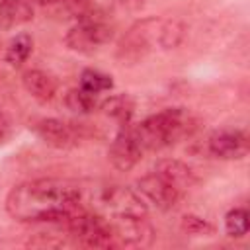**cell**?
I'll return each instance as SVG.
<instances>
[{
	"mask_svg": "<svg viewBox=\"0 0 250 250\" xmlns=\"http://www.w3.org/2000/svg\"><path fill=\"white\" fill-rule=\"evenodd\" d=\"M31 127H33L35 135L45 145H49L53 148H72L82 139L78 127H74V125H70L62 119H55V117L37 119Z\"/></svg>",
	"mask_w": 250,
	"mask_h": 250,
	"instance_id": "obj_8",
	"label": "cell"
},
{
	"mask_svg": "<svg viewBox=\"0 0 250 250\" xmlns=\"http://www.w3.org/2000/svg\"><path fill=\"white\" fill-rule=\"evenodd\" d=\"M76 23L66 31L64 43L70 51L80 55H92L94 51L107 45L113 37V27L104 14L88 0L74 10Z\"/></svg>",
	"mask_w": 250,
	"mask_h": 250,
	"instance_id": "obj_4",
	"label": "cell"
},
{
	"mask_svg": "<svg viewBox=\"0 0 250 250\" xmlns=\"http://www.w3.org/2000/svg\"><path fill=\"white\" fill-rule=\"evenodd\" d=\"M86 207L105 217H146V201L127 186L105 184L86 189Z\"/></svg>",
	"mask_w": 250,
	"mask_h": 250,
	"instance_id": "obj_5",
	"label": "cell"
},
{
	"mask_svg": "<svg viewBox=\"0 0 250 250\" xmlns=\"http://www.w3.org/2000/svg\"><path fill=\"white\" fill-rule=\"evenodd\" d=\"M207 148L217 158L240 160L248 154V133L244 129H219L209 137Z\"/></svg>",
	"mask_w": 250,
	"mask_h": 250,
	"instance_id": "obj_9",
	"label": "cell"
},
{
	"mask_svg": "<svg viewBox=\"0 0 250 250\" xmlns=\"http://www.w3.org/2000/svg\"><path fill=\"white\" fill-rule=\"evenodd\" d=\"M184 23L178 20L164 18H145L135 21L117 45V59L125 64L143 61L154 51H168L182 43Z\"/></svg>",
	"mask_w": 250,
	"mask_h": 250,
	"instance_id": "obj_2",
	"label": "cell"
},
{
	"mask_svg": "<svg viewBox=\"0 0 250 250\" xmlns=\"http://www.w3.org/2000/svg\"><path fill=\"white\" fill-rule=\"evenodd\" d=\"M195 129L197 119L186 107H166L133 125V131L145 152L172 146L178 141L189 137Z\"/></svg>",
	"mask_w": 250,
	"mask_h": 250,
	"instance_id": "obj_3",
	"label": "cell"
},
{
	"mask_svg": "<svg viewBox=\"0 0 250 250\" xmlns=\"http://www.w3.org/2000/svg\"><path fill=\"white\" fill-rule=\"evenodd\" d=\"M143 154H145V148L141 146V143H139V139H137L131 123L129 125H123L117 131L115 139L111 141V145L107 148L109 162L117 170H121V172L131 170L143 158Z\"/></svg>",
	"mask_w": 250,
	"mask_h": 250,
	"instance_id": "obj_7",
	"label": "cell"
},
{
	"mask_svg": "<svg viewBox=\"0 0 250 250\" xmlns=\"http://www.w3.org/2000/svg\"><path fill=\"white\" fill-rule=\"evenodd\" d=\"M115 4L119 6V8H123V10H139L143 4H145V0H115Z\"/></svg>",
	"mask_w": 250,
	"mask_h": 250,
	"instance_id": "obj_18",
	"label": "cell"
},
{
	"mask_svg": "<svg viewBox=\"0 0 250 250\" xmlns=\"http://www.w3.org/2000/svg\"><path fill=\"white\" fill-rule=\"evenodd\" d=\"M137 186H139L137 191L143 195V199L162 211L174 209L184 199V195L188 191L184 186H180L178 182H174L172 178H168L166 174H162L158 170L145 174L137 182Z\"/></svg>",
	"mask_w": 250,
	"mask_h": 250,
	"instance_id": "obj_6",
	"label": "cell"
},
{
	"mask_svg": "<svg viewBox=\"0 0 250 250\" xmlns=\"http://www.w3.org/2000/svg\"><path fill=\"white\" fill-rule=\"evenodd\" d=\"M21 84H23L25 92L31 94V96H33L35 100H39V102H51V100L55 98L57 90H59L57 80H55L49 72L37 70V68L25 70L23 76H21Z\"/></svg>",
	"mask_w": 250,
	"mask_h": 250,
	"instance_id": "obj_10",
	"label": "cell"
},
{
	"mask_svg": "<svg viewBox=\"0 0 250 250\" xmlns=\"http://www.w3.org/2000/svg\"><path fill=\"white\" fill-rule=\"evenodd\" d=\"M100 109L107 117H111L113 121H117L119 127H123V125H129L131 119H133L135 100L129 94H117V96H111V98L100 102Z\"/></svg>",
	"mask_w": 250,
	"mask_h": 250,
	"instance_id": "obj_12",
	"label": "cell"
},
{
	"mask_svg": "<svg viewBox=\"0 0 250 250\" xmlns=\"http://www.w3.org/2000/svg\"><path fill=\"white\" fill-rule=\"evenodd\" d=\"M86 207V188L72 180L37 178L18 184L6 197V211L23 223H64Z\"/></svg>",
	"mask_w": 250,
	"mask_h": 250,
	"instance_id": "obj_1",
	"label": "cell"
},
{
	"mask_svg": "<svg viewBox=\"0 0 250 250\" xmlns=\"http://www.w3.org/2000/svg\"><path fill=\"white\" fill-rule=\"evenodd\" d=\"M182 229L188 234H213V225H209L207 221L195 217V215H186L182 219Z\"/></svg>",
	"mask_w": 250,
	"mask_h": 250,
	"instance_id": "obj_17",
	"label": "cell"
},
{
	"mask_svg": "<svg viewBox=\"0 0 250 250\" xmlns=\"http://www.w3.org/2000/svg\"><path fill=\"white\" fill-rule=\"evenodd\" d=\"M64 104L68 109L76 111V113H92L100 102H98V96L96 94H90L86 90H82L80 86L78 88H72L68 90V94L64 96Z\"/></svg>",
	"mask_w": 250,
	"mask_h": 250,
	"instance_id": "obj_15",
	"label": "cell"
},
{
	"mask_svg": "<svg viewBox=\"0 0 250 250\" xmlns=\"http://www.w3.org/2000/svg\"><path fill=\"white\" fill-rule=\"evenodd\" d=\"M31 2L47 4V6H53V4H68V6H72V4H74V2H78V0H31Z\"/></svg>",
	"mask_w": 250,
	"mask_h": 250,
	"instance_id": "obj_20",
	"label": "cell"
},
{
	"mask_svg": "<svg viewBox=\"0 0 250 250\" xmlns=\"http://www.w3.org/2000/svg\"><path fill=\"white\" fill-rule=\"evenodd\" d=\"M225 230L232 238H240L248 232V211L244 207H234L225 215Z\"/></svg>",
	"mask_w": 250,
	"mask_h": 250,
	"instance_id": "obj_16",
	"label": "cell"
},
{
	"mask_svg": "<svg viewBox=\"0 0 250 250\" xmlns=\"http://www.w3.org/2000/svg\"><path fill=\"white\" fill-rule=\"evenodd\" d=\"M33 51V39L29 33H18L16 37L10 39L8 47H6V62L10 66H20L21 62L27 61V57L31 55Z\"/></svg>",
	"mask_w": 250,
	"mask_h": 250,
	"instance_id": "obj_13",
	"label": "cell"
},
{
	"mask_svg": "<svg viewBox=\"0 0 250 250\" xmlns=\"http://www.w3.org/2000/svg\"><path fill=\"white\" fill-rule=\"evenodd\" d=\"M33 20L29 0H0V29H12Z\"/></svg>",
	"mask_w": 250,
	"mask_h": 250,
	"instance_id": "obj_11",
	"label": "cell"
},
{
	"mask_svg": "<svg viewBox=\"0 0 250 250\" xmlns=\"http://www.w3.org/2000/svg\"><path fill=\"white\" fill-rule=\"evenodd\" d=\"M8 131H10V121L4 113H0V143L8 137Z\"/></svg>",
	"mask_w": 250,
	"mask_h": 250,
	"instance_id": "obj_19",
	"label": "cell"
},
{
	"mask_svg": "<svg viewBox=\"0 0 250 250\" xmlns=\"http://www.w3.org/2000/svg\"><path fill=\"white\" fill-rule=\"evenodd\" d=\"M80 88L90 92V94H102V92H109L113 88V78L102 70L96 68H86L80 74Z\"/></svg>",
	"mask_w": 250,
	"mask_h": 250,
	"instance_id": "obj_14",
	"label": "cell"
}]
</instances>
